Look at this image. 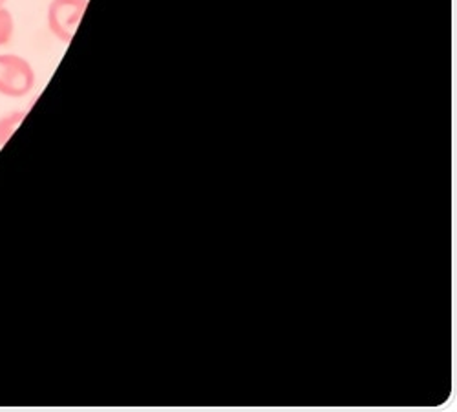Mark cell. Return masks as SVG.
I'll use <instances>...</instances> for the list:
<instances>
[{
    "label": "cell",
    "instance_id": "cell-1",
    "mask_svg": "<svg viewBox=\"0 0 457 412\" xmlns=\"http://www.w3.org/2000/svg\"><path fill=\"white\" fill-rule=\"evenodd\" d=\"M37 73L33 64L19 54H0V96L22 99L33 92Z\"/></svg>",
    "mask_w": 457,
    "mask_h": 412
},
{
    "label": "cell",
    "instance_id": "cell-2",
    "mask_svg": "<svg viewBox=\"0 0 457 412\" xmlns=\"http://www.w3.org/2000/svg\"><path fill=\"white\" fill-rule=\"evenodd\" d=\"M90 0H50L46 8L48 31L62 45H70L87 13Z\"/></svg>",
    "mask_w": 457,
    "mask_h": 412
},
{
    "label": "cell",
    "instance_id": "cell-3",
    "mask_svg": "<svg viewBox=\"0 0 457 412\" xmlns=\"http://www.w3.org/2000/svg\"><path fill=\"white\" fill-rule=\"evenodd\" d=\"M28 116V110H10L6 114L0 116V147H4L12 136L17 132V129L22 125V122Z\"/></svg>",
    "mask_w": 457,
    "mask_h": 412
},
{
    "label": "cell",
    "instance_id": "cell-4",
    "mask_svg": "<svg viewBox=\"0 0 457 412\" xmlns=\"http://www.w3.org/2000/svg\"><path fill=\"white\" fill-rule=\"evenodd\" d=\"M15 37V17L8 6L0 8V48L8 46Z\"/></svg>",
    "mask_w": 457,
    "mask_h": 412
},
{
    "label": "cell",
    "instance_id": "cell-5",
    "mask_svg": "<svg viewBox=\"0 0 457 412\" xmlns=\"http://www.w3.org/2000/svg\"><path fill=\"white\" fill-rule=\"evenodd\" d=\"M8 3H10V0H0V8H4V6H8Z\"/></svg>",
    "mask_w": 457,
    "mask_h": 412
}]
</instances>
